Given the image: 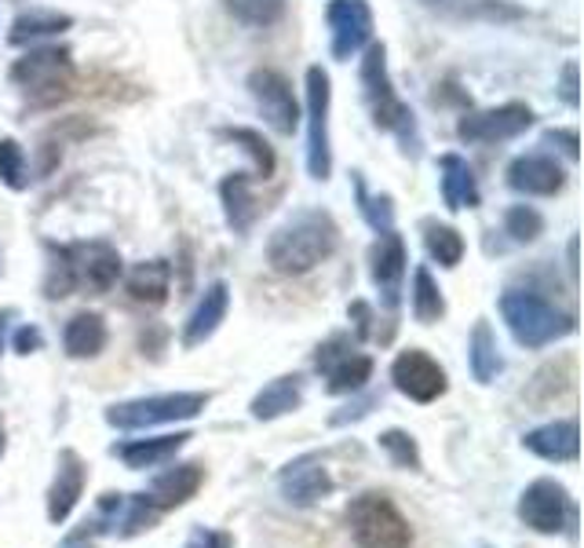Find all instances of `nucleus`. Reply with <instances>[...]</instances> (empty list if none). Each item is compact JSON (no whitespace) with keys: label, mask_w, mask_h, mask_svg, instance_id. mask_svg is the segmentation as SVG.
Listing matches in <instances>:
<instances>
[{"label":"nucleus","mask_w":584,"mask_h":548,"mask_svg":"<svg viewBox=\"0 0 584 548\" xmlns=\"http://www.w3.org/2000/svg\"><path fill=\"white\" fill-rule=\"evenodd\" d=\"M344 522L358 548H413L409 519L380 490L350 497V505L344 508Z\"/></svg>","instance_id":"1"},{"label":"nucleus","mask_w":584,"mask_h":548,"mask_svg":"<svg viewBox=\"0 0 584 548\" xmlns=\"http://www.w3.org/2000/svg\"><path fill=\"white\" fill-rule=\"evenodd\" d=\"M336 249V227L329 216L307 212L289 227H281L278 238L270 241V263L281 275H304L321 260H329Z\"/></svg>","instance_id":"2"},{"label":"nucleus","mask_w":584,"mask_h":548,"mask_svg":"<svg viewBox=\"0 0 584 548\" xmlns=\"http://www.w3.org/2000/svg\"><path fill=\"white\" fill-rule=\"evenodd\" d=\"M504 322H508L512 337L526 348H544V343L560 340L566 333H574L577 322L574 315H560L548 300L534 297V292H508L501 300Z\"/></svg>","instance_id":"3"},{"label":"nucleus","mask_w":584,"mask_h":548,"mask_svg":"<svg viewBox=\"0 0 584 548\" xmlns=\"http://www.w3.org/2000/svg\"><path fill=\"white\" fill-rule=\"evenodd\" d=\"M209 406L205 391H172V395H150V399L117 402L107 410V425L121 431L154 428V425H172V420H190Z\"/></svg>","instance_id":"4"},{"label":"nucleus","mask_w":584,"mask_h":548,"mask_svg":"<svg viewBox=\"0 0 584 548\" xmlns=\"http://www.w3.org/2000/svg\"><path fill=\"white\" fill-rule=\"evenodd\" d=\"M518 519L537 534H560L563 527H574L577 512L560 479H534L518 497Z\"/></svg>","instance_id":"5"},{"label":"nucleus","mask_w":584,"mask_h":548,"mask_svg":"<svg viewBox=\"0 0 584 548\" xmlns=\"http://www.w3.org/2000/svg\"><path fill=\"white\" fill-rule=\"evenodd\" d=\"M278 490L289 505L310 508V505L333 497L336 482H333L329 468L318 454H304V457H296V461H289L278 471Z\"/></svg>","instance_id":"6"},{"label":"nucleus","mask_w":584,"mask_h":548,"mask_svg":"<svg viewBox=\"0 0 584 548\" xmlns=\"http://www.w3.org/2000/svg\"><path fill=\"white\" fill-rule=\"evenodd\" d=\"M392 380H395V388L413 402H435L438 395H446V388H449L446 369L438 366L427 351H417V348L398 355L395 366H392Z\"/></svg>","instance_id":"7"},{"label":"nucleus","mask_w":584,"mask_h":548,"mask_svg":"<svg viewBox=\"0 0 584 548\" xmlns=\"http://www.w3.org/2000/svg\"><path fill=\"white\" fill-rule=\"evenodd\" d=\"M85 487H88V465L85 457L77 450H62L59 461H56V479H51L48 487V519L62 527L70 516L77 501L85 497Z\"/></svg>","instance_id":"8"},{"label":"nucleus","mask_w":584,"mask_h":548,"mask_svg":"<svg viewBox=\"0 0 584 548\" xmlns=\"http://www.w3.org/2000/svg\"><path fill=\"white\" fill-rule=\"evenodd\" d=\"M344 348H347L344 337H333L326 348H318V369H326V380H329L326 388L333 395L366 388V380L373 377L369 355H355V351H344Z\"/></svg>","instance_id":"9"},{"label":"nucleus","mask_w":584,"mask_h":548,"mask_svg":"<svg viewBox=\"0 0 584 548\" xmlns=\"http://www.w3.org/2000/svg\"><path fill=\"white\" fill-rule=\"evenodd\" d=\"M205 487V468L201 465H176V468H165L158 479L150 482V490H142L154 501V508L165 516V512H176L184 508L190 497H198V490Z\"/></svg>","instance_id":"10"},{"label":"nucleus","mask_w":584,"mask_h":548,"mask_svg":"<svg viewBox=\"0 0 584 548\" xmlns=\"http://www.w3.org/2000/svg\"><path fill=\"white\" fill-rule=\"evenodd\" d=\"M523 446L529 454H537L541 461L563 465V461H577V420H552V425H541L534 431H526Z\"/></svg>","instance_id":"11"},{"label":"nucleus","mask_w":584,"mask_h":548,"mask_svg":"<svg viewBox=\"0 0 584 548\" xmlns=\"http://www.w3.org/2000/svg\"><path fill=\"white\" fill-rule=\"evenodd\" d=\"M190 439H194L190 431H176V436H158V439H132V442L113 446V454L132 471H142V468H158L165 461H172Z\"/></svg>","instance_id":"12"},{"label":"nucleus","mask_w":584,"mask_h":548,"mask_svg":"<svg viewBox=\"0 0 584 548\" xmlns=\"http://www.w3.org/2000/svg\"><path fill=\"white\" fill-rule=\"evenodd\" d=\"M300 402H304V377L293 373V377L270 380V385L253 399L249 410H253L256 420H278L285 414L300 410Z\"/></svg>","instance_id":"13"},{"label":"nucleus","mask_w":584,"mask_h":548,"mask_svg":"<svg viewBox=\"0 0 584 548\" xmlns=\"http://www.w3.org/2000/svg\"><path fill=\"white\" fill-rule=\"evenodd\" d=\"M256 84V99H259V107L267 110V118L275 129L281 132H293V124H296V103H293V92H289V84H285L278 73H256L253 78Z\"/></svg>","instance_id":"14"},{"label":"nucleus","mask_w":584,"mask_h":548,"mask_svg":"<svg viewBox=\"0 0 584 548\" xmlns=\"http://www.w3.org/2000/svg\"><path fill=\"white\" fill-rule=\"evenodd\" d=\"M224 315H227V286L216 282V286L201 297L198 311L190 315V322H187V329H184V343H187V348H198V343L209 340V337L216 333V329H219V322H224Z\"/></svg>","instance_id":"15"},{"label":"nucleus","mask_w":584,"mask_h":548,"mask_svg":"<svg viewBox=\"0 0 584 548\" xmlns=\"http://www.w3.org/2000/svg\"><path fill=\"white\" fill-rule=\"evenodd\" d=\"M62 343H67L70 359H96V355L107 348V322H102V318L92 315V311L73 315Z\"/></svg>","instance_id":"16"},{"label":"nucleus","mask_w":584,"mask_h":548,"mask_svg":"<svg viewBox=\"0 0 584 548\" xmlns=\"http://www.w3.org/2000/svg\"><path fill=\"white\" fill-rule=\"evenodd\" d=\"M402 275H406V249H402V241L395 235H387L380 246L373 249V278H376V286L384 289L387 303L398 300Z\"/></svg>","instance_id":"17"},{"label":"nucleus","mask_w":584,"mask_h":548,"mask_svg":"<svg viewBox=\"0 0 584 548\" xmlns=\"http://www.w3.org/2000/svg\"><path fill=\"white\" fill-rule=\"evenodd\" d=\"M16 78L26 81V88H33V92H62V84L70 81V70L67 62H62V56L48 52V56H33L26 59L22 67L16 70Z\"/></svg>","instance_id":"18"},{"label":"nucleus","mask_w":584,"mask_h":548,"mask_svg":"<svg viewBox=\"0 0 584 548\" xmlns=\"http://www.w3.org/2000/svg\"><path fill=\"white\" fill-rule=\"evenodd\" d=\"M128 297L136 303H147V308H161L168 300V267L161 260L142 263L128 278Z\"/></svg>","instance_id":"19"},{"label":"nucleus","mask_w":584,"mask_h":548,"mask_svg":"<svg viewBox=\"0 0 584 548\" xmlns=\"http://www.w3.org/2000/svg\"><path fill=\"white\" fill-rule=\"evenodd\" d=\"M161 512L154 508V501L147 494H132L125 497L121 512H117V522H113V534L117 538H139V534H147L158 527Z\"/></svg>","instance_id":"20"},{"label":"nucleus","mask_w":584,"mask_h":548,"mask_svg":"<svg viewBox=\"0 0 584 548\" xmlns=\"http://www.w3.org/2000/svg\"><path fill=\"white\" fill-rule=\"evenodd\" d=\"M501 369H504V362H501V355H497V340H493L486 322H478L475 333H472V373H475V380L489 385V380L497 377Z\"/></svg>","instance_id":"21"},{"label":"nucleus","mask_w":584,"mask_h":548,"mask_svg":"<svg viewBox=\"0 0 584 548\" xmlns=\"http://www.w3.org/2000/svg\"><path fill=\"white\" fill-rule=\"evenodd\" d=\"M512 183L515 187H526V190H537V195H552L560 187V169L544 158H523L512 169Z\"/></svg>","instance_id":"22"},{"label":"nucleus","mask_w":584,"mask_h":548,"mask_svg":"<svg viewBox=\"0 0 584 548\" xmlns=\"http://www.w3.org/2000/svg\"><path fill=\"white\" fill-rule=\"evenodd\" d=\"M413 315H417V322H424V326H432L446 315L443 292H438L435 278L427 275L424 267L417 271V278H413Z\"/></svg>","instance_id":"23"},{"label":"nucleus","mask_w":584,"mask_h":548,"mask_svg":"<svg viewBox=\"0 0 584 548\" xmlns=\"http://www.w3.org/2000/svg\"><path fill=\"white\" fill-rule=\"evenodd\" d=\"M380 446H384V454L392 457L395 468H402V471H420V468H424L420 446H417V439L409 436V431L387 428L384 436H380Z\"/></svg>","instance_id":"24"},{"label":"nucleus","mask_w":584,"mask_h":548,"mask_svg":"<svg viewBox=\"0 0 584 548\" xmlns=\"http://www.w3.org/2000/svg\"><path fill=\"white\" fill-rule=\"evenodd\" d=\"M427 249H432V257L443 267H453V263H461L464 241H461L457 231H449V227H432V235H427Z\"/></svg>","instance_id":"25"},{"label":"nucleus","mask_w":584,"mask_h":548,"mask_svg":"<svg viewBox=\"0 0 584 548\" xmlns=\"http://www.w3.org/2000/svg\"><path fill=\"white\" fill-rule=\"evenodd\" d=\"M187 548H234V538L224 530H209V527H194Z\"/></svg>","instance_id":"26"},{"label":"nucleus","mask_w":584,"mask_h":548,"mask_svg":"<svg viewBox=\"0 0 584 548\" xmlns=\"http://www.w3.org/2000/svg\"><path fill=\"white\" fill-rule=\"evenodd\" d=\"M508 223H512V235L515 238H526V241L537 238V231H541V216L537 212H526V209H515Z\"/></svg>","instance_id":"27"},{"label":"nucleus","mask_w":584,"mask_h":548,"mask_svg":"<svg viewBox=\"0 0 584 548\" xmlns=\"http://www.w3.org/2000/svg\"><path fill=\"white\" fill-rule=\"evenodd\" d=\"M41 348V329H33V326H22L19 333H16V351L22 355H30Z\"/></svg>","instance_id":"28"},{"label":"nucleus","mask_w":584,"mask_h":548,"mask_svg":"<svg viewBox=\"0 0 584 548\" xmlns=\"http://www.w3.org/2000/svg\"><path fill=\"white\" fill-rule=\"evenodd\" d=\"M8 450V436H4V420H0V457H4Z\"/></svg>","instance_id":"29"},{"label":"nucleus","mask_w":584,"mask_h":548,"mask_svg":"<svg viewBox=\"0 0 584 548\" xmlns=\"http://www.w3.org/2000/svg\"><path fill=\"white\" fill-rule=\"evenodd\" d=\"M4 318L8 315H0V351H4Z\"/></svg>","instance_id":"30"},{"label":"nucleus","mask_w":584,"mask_h":548,"mask_svg":"<svg viewBox=\"0 0 584 548\" xmlns=\"http://www.w3.org/2000/svg\"><path fill=\"white\" fill-rule=\"evenodd\" d=\"M88 548H92V545H88Z\"/></svg>","instance_id":"31"}]
</instances>
